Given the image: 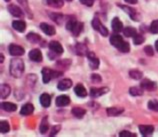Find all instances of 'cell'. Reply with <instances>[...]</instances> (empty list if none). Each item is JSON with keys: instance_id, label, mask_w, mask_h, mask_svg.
<instances>
[{"instance_id": "1", "label": "cell", "mask_w": 158, "mask_h": 137, "mask_svg": "<svg viewBox=\"0 0 158 137\" xmlns=\"http://www.w3.org/2000/svg\"><path fill=\"white\" fill-rule=\"evenodd\" d=\"M9 71L10 74L15 78H19L21 77V75L24 72V63L21 59H18V58H15V59H12L10 61V65H9Z\"/></svg>"}, {"instance_id": "2", "label": "cell", "mask_w": 158, "mask_h": 137, "mask_svg": "<svg viewBox=\"0 0 158 137\" xmlns=\"http://www.w3.org/2000/svg\"><path fill=\"white\" fill-rule=\"evenodd\" d=\"M41 72H42L44 83H48L51 79H54V78H57L62 75L61 71H55V70H51L49 68H43Z\"/></svg>"}, {"instance_id": "3", "label": "cell", "mask_w": 158, "mask_h": 137, "mask_svg": "<svg viewBox=\"0 0 158 137\" xmlns=\"http://www.w3.org/2000/svg\"><path fill=\"white\" fill-rule=\"evenodd\" d=\"M8 50H9L10 55L12 56H21L25 52L24 48L17 44H10L9 47H8Z\"/></svg>"}, {"instance_id": "4", "label": "cell", "mask_w": 158, "mask_h": 137, "mask_svg": "<svg viewBox=\"0 0 158 137\" xmlns=\"http://www.w3.org/2000/svg\"><path fill=\"white\" fill-rule=\"evenodd\" d=\"M87 58H88V63L91 69H97L99 67V59L96 57L94 52L89 51L87 53Z\"/></svg>"}, {"instance_id": "5", "label": "cell", "mask_w": 158, "mask_h": 137, "mask_svg": "<svg viewBox=\"0 0 158 137\" xmlns=\"http://www.w3.org/2000/svg\"><path fill=\"white\" fill-rule=\"evenodd\" d=\"M119 7L125 11L126 13L131 17V19H133L134 21H139V15L135 9H133L132 7H129V6H125V5H119Z\"/></svg>"}, {"instance_id": "6", "label": "cell", "mask_w": 158, "mask_h": 137, "mask_svg": "<svg viewBox=\"0 0 158 137\" xmlns=\"http://www.w3.org/2000/svg\"><path fill=\"white\" fill-rule=\"evenodd\" d=\"M49 49H50L51 51H53L55 54L57 55H60L63 53V47H62V45L58 42V41H51L50 43H49Z\"/></svg>"}, {"instance_id": "7", "label": "cell", "mask_w": 158, "mask_h": 137, "mask_svg": "<svg viewBox=\"0 0 158 137\" xmlns=\"http://www.w3.org/2000/svg\"><path fill=\"white\" fill-rule=\"evenodd\" d=\"M29 58L33 61V62H41L42 61V53L39 50V49H32V50L29 52Z\"/></svg>"}, {"instance_id": "8", "label": "cell", "mask_w": 158, "mask_h": 137, "mask_svg": "<svg viewBox=\"0 0 158 137\" xmlns=\"http://www.w3.org/2000/svg\"><path fill=\"white\" fill-rule=\"evenodd\" d=\"M8 11L10 12L11 15L15 16V17H23L24 13L23 11L21 10V8H19L18 6L13 5V4H10L8 5Z\"/></svg>"}, {"instance_id": "9", "label": "cell", "mask_w": 158, "mask_h": 137, "mask_svg": "<svg viewBox=\"0 0 158 137\" xmlns=\"http://www.w3.org/2000/svg\"><path fill=\"white\" fill-rule=\"evenodd\" d=\"M108 89L107 87H102V88H96V87H92L90 89V96L91 97H99L101 95L105 94L108 92Z\"/></svg>"}, {"instance_id": "10", "label": "cell", "mask_w": 158, "mask_h": 137, "mask_svg": "<svg viewBox=\"0 0 158 137\" xmlns=\"http://www.w3.org/2000/svg\"><path fill=\"white\" fill-rule=\"evenodd\" d=\"M140 86L142 87L143 89H146V90H155V89H157L156 83L151 81V80H149V79H144V80L141 81Z\"/></svg>"}, {"instance_id": "11", "label": "cell", "mask_w": 158, "mask_h": 137, "mask_svg": "<svg viewBox=\"0 0 158 137\" xmlns=\"http://www.w3.org/2000/svg\"><path fill=\"white\" fill-rule=\"evenodd\" d=\"M111 27H112V30H113L115 33H118V32L123 31V24L119 20V18H117V17L113 18V20H112Z\"/></svg>"}, {"instance_id": "12", "label": "cell", "mask_w": 158, "mask_h": 137, "mask_svg": "<svg viewBox=\"0 0 158 137\" xmlns=\"http://www.w3.org/2000/svg\"><path fill=\"white\" fill-rule=\"evenodd\" d=\"M56 105L58 107H64V106H67L69 103H70V98L67 96V95H60L56 98Z\"/></svg>"}, {"instance_id": "13", "label": "cell", "mask_w": 158, "mask_h": 137, "mask_svg": "<svg viewBox=\"0 0 158 137\" xmlns=\"http://www.w3.org/2000/svg\"><path fill=\"white\" fill-rule=\"evenodd\" d=\"M123 42H124V40L122 38V36H120L118 34H113L110 37V43L116 48H119Z\"/></svg>"}, {"instance_id": "14", "label": "cell", "mask_w": 158, "mask_h": 137, "mask_svg": "<svg viewBox=\"0 0 158 137\" xmlns=\"http://www.w3.org/2000/svg\"><path fill=\"white\" fill-rule=\"evenodd\" d=\"M138 129L143 136L152 135V133L154 132V127H153L152 125H140L138 127Z\"/></svg>"}, {"instance_id": "15", "label": "cell", "mask_w": 158, "mask_h": 137, "mask_svg": "<svg viewBox=\"0 0 158 137\" xmlns=\"http://www.w3.org/2000/svg\"><path fill=\"white\" fill-rule=\"evenodd\" d=\"M40 28H41V30L45 33V34H47L49 36L54 35V34H55V32H56L53 26L49 25V24H47V23H44V22L40 24Z\"/></svg>"}, {"instance_id": "16", "label": "cell", "mask_w": 158, "mask_h": 137, "mask_svg": "<svg viewBox=\"0 0 158 137\" xmlns=\"http://www.w3.org/2000/svg\"><path fill=\"white\" fill-rule=\"evenodd\" d=\"M12 26L18 32H24L26 29V23L22 21V20H15L12 22Z\"/></svg>"}, {"instance_id": "17", "label": "cell", "mask_w": 158, "mask_h": 137, "mask_svg": "<svg viewBox=\"0 0 158 137\" xmlns=\"http://www.w3.org/2000/svg\"><path fill=\"white\" fill-rule=\"evenodd\" d=\"M75 53L77 55H80V56H84V55H87V53L89 51L87 50V46L82 43H77L75 45Z\"/></svg>"}, {"instance_id": "18", "label": "cell", "mask_w": 158, "mask_h": 137, "mask_svg": "<svg viewBox=\"0 0 158 137\" xmlns=\"http://www.w3.org/2000/svg\"><path fill=\"white\" fill-rule=\"evenodd\" d=\"M39 101H40V104L42 105L43 107H49L51 104V97L50 95L47 94V93H43L40 95V98H39Z\"/></svg>"}, {"instance_id": "19", "label": "cell", "mask_w": 158, "mask_h": 137, "mask_svg": "<svg viewBox=\"0 0 158 137\" xmlns=\"http://www.w3.org/2000/svg\"><path fill=\"white\" fill-rule=\"evenodd\" d=\"M72 86L71 79H63L57 84V88L59 90H67Z\"/></svg>"}, {"instance_id": "20", "label": "cell", "mask_w": 158, "mask_h": 137, "mask_svg": "<svg viewBox=\"0 0 158 137\" xmlns=\"http://www.w3.org/2000/svg\"><path fill=\"white\" fill-rule=\"evenodd\" d=\"M33 111H34V106H33L31 103H26V104H24L21 107V110H20V114L26 116V115L31 114Z\"/></svg>"}, {"instance_id": "21", "label": "cell", "mask_w": 158, "mask_h": 137, "mask_svg": "<svg viewBox=\"0 0 158 137\" xmlns=\"http://www.w3.org/2000/svg\"><path fill=\"white\" fill-rule=\"evenodd\" d=\"M74 92H75V94L79 97H85L87 95V91L85 89V87L83 86L81 83H79V84H77L74 87Z\"/></svg>"}, {"instance_id": "22", "label": "cell", "mask_w": 158, "mask_h": 137, "mask_svg": "<svg viewBox=\"0 0 158 137\" xmlns=\"http://www.w3.org/2000/svg\"><path fill=\"white\" fill-rule=\"evenodd\" d=\"M1 107L3 110H5L7 112H13V111H16V109H17V105L14 104V103H11V102H2Z\"/></svg>"}, {"instance_id": "23", "label": "cell", "mask_w": 158, "mask_h": 137, "mask_svg": "<svg viewBox=\"0 0 158 137\" xmlns=\"http://www.w3.org/2000/svg\"><path fill=\"white\" fill-rule=\"evenodd\" d=\"M11 92V89L9 85L7 84H1V88H0V95H1V99H5L9 96Z\"/></svg>"}, {"instance_id": "24", "label": "cell", "mask_w": 158, "mask_h": 137, "mask_svg": "<svg viewBox=\"0 0 158 137\" xmlns=\"http://www.w3.org/2000/svg\"><path fill=\"white\" fill-rule=\"evenodd\" d=\"M124 109L123 108H119V107H110V108H107L106 112L109 116H118L121 113H123Z\"/></svg>"}, {"instance_id": "25", "label": "cell", "mask_w": 158, "mask_h": 137, "mask_svg": "<svg viewBox=\"0 0 158 137\" xmlns=\"http://www.w3.org/2000/svg\"><path fill=\"white\" fill-rule=\"evenodd\" d=\"M85 113L86 110L84 108H81V107H74L72 109V114L77 118H82L85 115Z\"/></svg>"}, {"instance_id": "26", "label": "cell", "mask_w": 158, "mask_h": 137, "mask_svg": "<svg viewBox=\"0 0 158 137\" xmlns=\"http://www.w3.org/2000/svg\"><path fill=\"white\" fill-rule=\"evenodd\" d=\"M123 34L126 37H134L137 34V31H136L135 28L128 26V27H125L123 29Z\"/></svg>"}, {"instance_id": "27", "label": "cell", "mask_w": 158, "mask_h": 137, "mask_svg": "<svg viewBox=\"0 0 158 137\" xmlns=\"http://www.w3.org/2000/svg\"><path fill=\"white\" fill-rule=\"evenodd\" d=\"M48 128H49L48 120H47V117H45V118L42 119V121H41V124H40V127H39L40 133L41 134H45L47 132Z\"/></svg>"}, {"instance_id": "28", "label": "cell", "mask_w": 158, "mask_h": 137, "mask_svg": "<svg viewBox=\"0 0 158 137\" xmlns=\"http://www.w3.org/2000/svg\"><path fill=\"white\" fill-rule=\"evenodd\" d=\"M27 39L30 41L31 43H37L41 40V37L39 34H37V33L31 32V33H29V34H27Z\"/></svg>"}, {"instance_id": "29", "label": "cell", "mask_w": 158, "mask_h": 137, "mask_svg": "<svg viewBox=\"0 0 158 137\" xmlns=\"http://www.w3.org/2000/svg\"><path fill=\"white\" fill-rule=\"evenodd\" d=\"M47 4L53 8H61L63 6V0H47Z\"/></svg>"}, {"instance_id": "30", "label": "cell", "mask_w": 158, "mask_h": 137, "mask_svg": "<svg viewBox=\"0 0 158 137\" xmlns=\"http://www.w3.org/2000/svg\"><path fill=\"white\" fill-rule=\"evenodd\" d=\"M49 17H50L55 23H57L58 25H60L62 23V20H63V16L57 13H49Z\"/></svg>"}, {"instance_id": "31", "label": "cell", "mask_w": 158, "mask_h": 137, "mask_svg": "<svg viewBox=\"0 0 158 137\" xmlns=\"http://www.w3.org/2000/svg\"><path fill=\"white\" fill-rule=\"evenodd\" d=\"M10 130V126H9V123L6 120H2L1 122H0V131H1V133H7V132H9Z\"/></svg>"}, {"instance_id": "32", "label": "cell", "mask_w": 158, "mask_h": 137, "mask_svg": "<svg viewBox=\"0 0 158 137\" xmlns=\"http://www.w3.org/2000/svg\"><path fill=\"white\" fill-rule=\"evenodd\" d=\"M129 76L132 78V79L140 80L143 76V73L141 71H138V70H131V71L129 72Z\"/></svg>"}, {"instance_id": "33", "label": "cell", "mask_w": 158, "mask_h": 137, "mask_svg": "<svg viewBox=\"0 0 158 137\" xmlns=\"http://www.w3.org/2000/svg\"><path fill=\"white\" fill-rule=\"evenodd\" d=\"M129 93L132 96H140V95L143 94V91L141 89V86L140 87H131L129 89Z\"/></svg>"}, {"instance_id": "34", "label": "cell", "mask_w": 158, "mask_h": 137, "mask_svg": "<svg viewBox=\"0 0 158 137\" xmlns=\"http://www.w3.org/2000/svg\"><path fill=\"white\" fill-rule=\"evenodd\" d=\"M77 22H78V21H77L76 19H70V20H68L67 23H66V29L72 32V31H73V29L75 28Z\"/></svg>"}, {"instance_id": "35", "label": "cell", "mask_w": 158, "mask_h": 137, "mask_svg": "<svg viewBox=\"0 0 158 137\" xmlns=\"http://www.w3.org/2000/svg\"><path fill=\"white\" fill-rule=\"evenodd\" d=\"M144 40H145V38L143 37V35H141V34H136L134 37H133V42H134L135 45L142 44L144 42Z\"/></svg>"}, {"instance_id": "36", "label": "cell", "mask_w": 158, "mask_h": 137, "mask_svg": "<svg viewBox=\"0 0 158 137\" xmlns=\"http://www.w3.org/2000/svg\"><path fill=\"white\" fill-rule=\"evenodd\" d=\"M147 106H148L149 109L158 112V101L157 100H150V101L148 102Z\"/></svg>"}, {"instance_id": "37", "label": "cell", "mask_w": 158, "mask_h": 137, "mask_svg": "<svg viewBox=\"0 0 158 137\" xmlns=\"http://www.w3.org/2000/svg\"><path fill=\"white\" fill-rule=\"evenodd\" d=\"M150 32L153 33V34H157L158 33V20H154L152 21L151 25H150Z\"/></svg>"}, {"instance_id": "38", "label": "cell", "mask_w": 158, "mask_h": 137, "mask_svg": "<svg viewBox=\"0 0 158 137\" xmlns=\"http://www.w3.org/2000/svg\"><path fill=\"white\" fill-rule=\"evenodd\" d=\"M118 49H119V50L121 51V52H123V53H128V52H129V50H130L129 43H128V42H125V41H124V42L122 43V45H121V46H120Z\"/></svg>"}, {"instance_id": "39", "label": "cell", "mask_w": 158, "mask_h": 137, "mask_svg": "<svg viewBox=\"0 0 158 137\" xmlns=\"http://www.w3.org/2000/svg\"><path fill=\"white\" fill-rule=\"evenodd\" d=\"M82 29H83V24L81 23V22H77V24H76V26H75V28L73 29V31H72V33L75 36H77V35H79V33H80L81 31H82Z\"/></svg>"}, {"instance_id": "40", "label": "cell", "mask_w": 158, "mask_h": 137, "mask_svg": "<svg viewBox=\"0 0 158 137\" xmlns=\"http://www.w3.org/2000/svg\"><path fill=\"white\" fill-rule=\"evenodd\" d=\"M98 32L100 33L102 36H104V37L108 35V29L104 25H103L102 23L100 24V26H99V28H98Z\"/></svg>"}, {"instance_id": "41", "label": "cell", "mask_w": 158, "mask_h": 137, "mask_svg": "<svg viewBox=\"0 0 158 137\" xmlns=\"http://www.w3.org/2000/svg\"><path fill=\"white\" fill-rule=\"evenodd\" d=\"M144 52L146 53V55H148V56H153V54H154L153 48L150 46V45H147V46L144 47Z\"/></svg>"}, {"instance_id": "42", "label": "cell", "mask_w": 158, "mask_h": 137, "mask_svg": "<svg viewBox=\"0 0 158 137\" xmlns=\"http://www.w3.org/2000/svg\"><path fill=\"white\" fill-rule=\"evenodd\" d=\"M119 136L120 137H135L136 134L131 133V132H129V131H121L119 133Z\"/></svg>"}, {"instance_id": "43", "label": "cell", "mask_w": 158, "mask_h": 137, "mask_svg": "<svg viewBox=\"0 0 158 137\" xmlns=\"http://www.w3.org/2000/svg\"><path fill=\"white\" fill-rule=\"evenodd\" d=\"M100 24H101V22L98 18H94L92 20V26L96 31H98V28H99V26H100Z\"/></svg>"}, {"instance_id": "44", "label": "cell", "mask_w": 158, "mask_h": 137, "mask_svg": "<svg viewBox=\"0 0 158 137\" xmlns=\"http://www.w3.org/2000/svg\"><path fill=\"white\" fill-rule=\"evenodd\" d=\"M83 5H85V6H88V7H90V6H92L93 5V3H94V0H79Z\"/></svg>"}, {"instance_id": "45", "label": "cell", "mask_w": 158, "mask_h": 137, "mask_svg": "<svg viewBox=\"0 0 158 137\" xmlns=\"http://www.w3.org/2000/svg\"><path fill=\"white\" fill-rule=\"evenodd\" d=\"M91 80L98 83V82H101L102 79H101V76H99L98 74H92V75H91Z\"/></svg>"}, {"instance_id": "46", "label": "cell", "mask_w": 158, "mask_h": 137, "mask_svg": "<svg viewBox=\"0 0 158 137\" xmlns=\"http://www.w3.org/2000/svg\"><path fill=\"white\" fill-rule=\"evenodd\" d=\"M61 126L60 125H56V126H53L52 130H51V133H50V136H53V135H56L57 132L60 130Z\"/></svg>"}, {"instance_id": "47", "label": "cell", "mask_w": 158, "mask_h": 137, "mask_svg": "<svg viewBox=\"0 0 158 137\" xmlns=\"http://www.w3.org/2000/svg\"><path fill=\"white\" fill-rule=\"evenodd\" d=\"M125 2H127V3H129V4H135V3H137V0H124Z\"/></svg>"}, {"instance_id": "48", "label": "cell", "mask_w": 158, "mask_h": 137, "mask_svg": "<svg viewBox=\"0 0 158 137\" xmlns=\"http://www.w3.org/2000/svg\"><path fill=\"white\" fill-rule=\"evenodd\" d=\"M155 47H156V50L158 51V40L155 42Z\"/></svg>"}, {"instance_id": "49", "label": "cell", "mask_w": 158, "mask_h": 137, "mask_svg": "<svg viewBox=\"0 0 158 137\" xmlns=\"http://www.w3.org/2000/svg\"><path fill=\"white\" fill-rule=\"evenodd\" d=\"M3 60H4V57H3V55L1 54V62H3Z\"/></svg>"}, {"instance_id": "50", "label": "cell", "mask_w": 158, "mask_h": 137, "mask_svg": "<svg viewBox=\"0 0 158 137\" xmlns=\"http://www.w3.org/2000/svg\"><path fill=\"white\" fill-rule=\"evenodd\" d=\"M5 1H6V2H9V1H10V0H5Z\"/></svg>"}, {"instance_id": "51", "label": "cell", "mask_w": 158, "mask_h": 137, "mask_svg": "<svg viewBox=\"0 0 158 137\" xmlns=\"http://www.w3.org/2000/svg\"><path fill=\"white\" fill-rule=\"evenodd\" d=\"M67 1H72V0H67Z\"/></svg>"}]
</instances>
